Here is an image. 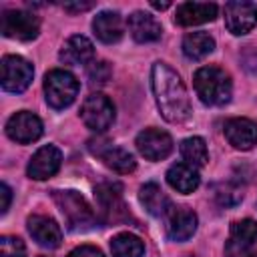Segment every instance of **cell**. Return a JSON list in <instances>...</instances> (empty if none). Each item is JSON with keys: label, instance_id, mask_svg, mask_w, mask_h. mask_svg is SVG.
I'll list each match as a JSON object with an SVG mask.
<instances>
[{"label": "cell", "instance_id": "9c48e42d", "mask_svg": "<svg viewBox=\"0 0 257 257\" xmlns=\"http://www.w3.org/2000/svg\"><path fill=\"white\" fill-rule=\"evenodd\" d=\"M139 153L147 159V161H163L171 155L173 151V139L169 133L161 131V128H145L137 135L135 141Z\"/></svg>", "mask_w": 257, "mask_h": 257}, {"label": "cell", "instance_id": "8992f818", "mask_svg": "<svg viewBox=\"0 0 257 257\" xmlns=\"http://www.w3.org/2000/svg\"><path fill=\"white\" fill-rule=\"evenodd\" d=\"M94 201L98 215L106 223H114L126 217V207L122 203V187L120 183H100L94 189Z\"/></svg>", "mask_w": 257, "mask_h": 257}, {"label": "cell", "instance_id": "8fae6325", "mask_svg": "<svg viewBox=\"0 0 257 257\" xmlns=\"http://www.w3.org/2000/svg\"><path fill=\"white\" fill-rule=\"evenodd\" d=\"M88 147H90V151H92L98 159H102V163H104L108 169H112L114 173L128 175V173H133V171L137 169L135 157H133L128 151L120 149V147H114V145L104 143V141H96V143L90 141Z\"/></svg>", "mask_w": 257, "mask_h": 257}, {"label": "cell", "instance_id": "6da1fadb", "mask_svg": "<svg viewBox=\"0 0 257 257\" xmlns=\"http://www.w3.org/2000/svg\"><path fill=\"white\" fill-rule=\"evenodd\" d=\"M151 86L157 106L167 122H183L191 114L189 92L179 74L165 62H155L151 70Z\"/></svg>", "mask_w": 257, "mask_h": 257}, {"label": "cell", "instance_id": "f546056e", "mask_svg": "<svg viewBox=\"0 0 257 257\" xmlns=\"http://www.w3.org/2000/svg\"><path fill=\"white\" fill-rule=\"evenodd\" d=\"M225 255L227 257H257V253L251 247H243V245H235L231 241H227L225 245Z\"/></svg>", "mask_w": 257, "mask_h": 257}, {"label": "cell", "instance_id": "1f68e13d", "mask_svg": "<svg viewBox=\"0 0 257 257\" xmlns=\"http://www.w3.org/2000/svg\"><path fill=\"white\" fill-rule=\"evenodd\" d=\"M0 195H2V205H0V213H6L10 207V199H12V191L6 183L0 185Z\"/></svg>", "mask_w": 257, "mask_h": 257}, {"label": "cell", "instance_id": "603a6c76", "mask_svg": "<svg viewBox=\"0 0 257 257\" xmlns=\"http://www.w3.org/2000/svg\"><path fill=\"white\" fill-rule=\"evenodd\" d=\"M215 50V40L207 32H189L183 38V52L191 60H203Z\"/></svg>", "mask_w": 257, "mask_h": 257}, {"label": "cell", "instance_id": "30bf717a", "mask_svg": "<svg viewBox=\"0 0 257 257\" xmlns=\"http://www.w3.org/2000/svg\"><path fill=\"white\" fill-rule=\"evenodd\" d=\"M6 135L20 145L34 143L42 137V120L28 110L14 112L6 122Z\"/></svg>", "mask_w": 257, "mask_h": 257}, {"label": "cell", "instance_id": "4dcf8cb0", "mask_svg": "<svg viewBox=\"0 0 257 257\" xmlns=\"http://www.w3.org/2000/svg\"><path fill=\"white\" fill-rule=\"evenodd\" d=\"M66 257H104V253H102L98 247H92V245H80V247L72 249Z\"/></svg>", "mask_w": 257, "mask_h": 257}, {"label": "cell", "instance_id": "d6a6232c", "mask_svg": "<svg viewBox=\"0 0 257 257\" xmlns=\"http://www.w3.org/2000/svg\"><path fill=\"white\" fill-rule=\"evenodd\" d=\"M92 8V2H84V4H64V10H70V12H82V10H90Z\"/></svg>", "mask_w": 257, "mask_h": 257}, {"label": "cell", "instance_id": "7402d4cb", "mask_svg": "<svg viewBox=\"0 0 257 257\" xmlns=\"http://www.w3.org/2000/svg\"><path fill=\"white\" fill-rule=\"evenodd\" d=\"M167 183L175 191H179L183 195H189V193H193L199 187L201 179H199V173H197L195 167H191L187 163H175L167 171Z\"/></svg>", "mask_w": 257, "mask_h": 257}, {"label": "cell", "instance_id": "4fadbf2b", "mask_svg": "<svg viewBox=\"0 0 257 257\" xmlns=\"http://www.w3.org/2000/svg\"><path fill=\"white\" fill-rule=\"evenodd\" d=\"M60 163H62L60 149H56L54 145H46V147H40L32 155V159H30V163L26 167V173H28L30 179L44 181V179H48V177L58 173Z\"/></svg>", "mask_w": 257, "mask_h": 257}, {"label": "cell", "instance_id": "d4e9b609", "mask_svg": "<svg viewBox=\"0 0 257 257\" xmlns=\"http://www.w3.org/2000/svg\"><path fill=\"white\" fill-rule=\"evenodd\" d=\"M181 155L185 159L187 165L191 167H205L209 161V153H207V145L201 137H189L181 143Z\"/></svg>", "mask_w": 257, "mask_h": 257}, {"label": "cell", "instance_id": "ffe728a7", "mask_svg": "<svg viewBox=\"0 0 257 257\" xmlns=\"http://www.w3.org/2000/svg\"><path fill=\"white\" fill-rule=\"evenodd\" d=\"M92 30L96 34V38L104 44H114L122 38L124 34V26H122V18L118 12H110L104 10L100 14L94 16L92 20Z\"/></svg>", "mask_w": 257, "mask_h": 257}, {"label": "cell", "instance_id": "9a60e30c", "mask_svg": "<svg viewBox=\"0 0 257 257\" xmlns=\"http://www.w3.org/2000/svg\"><path fill=\"white\" fill-rule=\"evenodd\" d=\"M28 233L32 235V239L46 249H56L62 241V231L58 227V223L52 217L46 215H30L28 221Z\"/></svg>", "mask_w": 257, "mask_h": 257}, {"label": "cell", "instance_id": "5bb4252c", "mask_svg": "<svg viewBox=\"0 0 257 257\" xmlns=\"http://www.w3.org/2000/svg\"><path fill=\"white\" fill-rule=\"evenodd\" d=\"M165 223L171 241H187L197 231V215L187 207H171L165 215Z\"/></svg>", "mask_w": 257, "mask_h": 257}, {"label": "cell", "instance_id": "ba28073f", "mask_svg": "<svg viewBox=\"0 0 257 257\" xmlns=\"http://www.w3.org/2000/svg\"><path fill=\"white\" fill-rule=\"evenodd\" d=\"M34 76L32 64L16 54H8L2 58V88L6 92H24Z\"/></svg>", "mask_w": 257, "mask_h": 257}, {"label": "cell", "instance_id": "2e32d148", "mask_svg": "<svg viewBox=\"0 0 257 257\" xmlns=\"http://www.w3.org/2000/svg\"><path fill=\"white\" fill-rule=\"evenodd\" d=\"M225 139L239 151H249L257 145V122L251 118H229L223 126Z\"/></svg>", "mask_w": 257, "mask_h": 257}, {"label": "cell", "instance_id": "44dd1931", "mask_svg": "<svg viewBox=\"0 0 257 257\" xmlns=\"http://www.w3.org/2000/svg\"><path fill=\"white\" fill-rule=\"evenodd\" d=\"M139 201L145 207V211L153 217H165L173 207L169 197L163 193V189L157 183H145L139 191Z\"/></svg>", "mask_w": 257, "mask_h": 257}, {"label": "cell", "instance_id": "484cf974", "mask_svg": "<svg viewBox=\"0 0 257 257\" xmlns=\"http://www.w3.org/2000/svg\"><path fill=\"white\" fill-rule=\"evenodd\" d=\"M229 241L235 245L253 247V243L257 241V223L253 219H241V221L231 223Z\"/></svg>", "mask_w": 257, "mask_h": 257}, {"label": "cell", "instance_id": "f1b7e54d", "mask_svg": "<svg viewBox=\"0 0 257 257\" xmlns=\"http://www.w3.org/2000/svg\"><path fill=\"white\" fill-rule=\"evenodd\" d=\"M110 66H108V62H104V60H100V62H92V66L88 68V78H90V82L94 84V82H98V84H104L108 78H110Z\"/></svg>", "mask_w": 257, "mask_h": 257}, {"label": "cell", "instance_id": "7a4b0ae2", "mask_svg": "<svg viewBox=\"0 0 257 257\" xmlns=\"http://www.w3.org/2000/svg\"><path fill=\"white\" fill-rule=\"evenodd\" d=\"M193 86L199 100L207 106H223L231 100V78L219 66H201L193 76Z\"/></svg>", "mask_w": 257, "mask_h": 257}, {"label": "cell", "instance_id": "e0dca14e", "mask_svg": "<svg viewBox=\"0 0 257 257\" xmlns=\"http://www.w3.org/2000/svg\"><path fill=\"white\" fill-rule=\"evenodd\" d=\"M217 4L213 2H185L177 6L175 22L179 26H197L217 18Z\"/></svg>", "mask_w": 257, "mask_h": 257}, {"label": "cell", "instance_id": "5b68a950", "mask_svg": "<svg viewBox=\"0 0 257 257\" xmlns=\"http://www.w3.org/2000/svg\"><path fill=\"white\" fill-rule=\"evenodd\" d=\"M80 118L90 131L104 133L114 122V104L100 92L90 94L84 98L80 106Z\"/></svg>", "mask_w": 257, "mask_h": 257}, {"label": "cell", "instance_id": "ac0fdd59", "mask_svg": "<svg viewBox=\"0 0 257 257\" xmlns=\"http://www.w3.org/2000/svg\"><path fill=\"white\" fill-rule=\"evenodd\" d=\"M126 24H128V32H131V36H133L137 42H141V44L159 40V38H161V32H163L159 20H157L153 14L143 12V10L133 12V14L128 16Z\"/></svg>", "mask_w": 257, "mask_h": 257}, {"label": "cell", "instance_id": "d6986e66", "mask_svg": "<svg viewBox=\"0 0 257 257\" xmlns=\"http://www.w3.org/2000/svg\"><path fill=\"white\" fill-rule=\"evenodd\" d=\"M58 56H60V60L64 64L80 66V64H86V62H90L94 58V46L86 36L74 34L64 42V46L60 48Z\"/></svg>", "mask_w": 257, "mask_h": 257}, {"label": "cell", "instance_id": "277c9868", "mask_svg": "<svg viewBox=\"0 0 257 257\" xmlns=\"http://www.w3.org/2000/svg\"><path fill=\"white\" fill-rule=\"evenodd\" d=\"M54 203L58 205L60 213L64 215V221L68 229H84L94 223V213L84 201V197L76 191H54L52 193Z\"/></svg>", "mask_w": 257, "mask_h": 257}, {"label": "cell", "instance_id": "cb8c5ba5", "mask_svg": "<svg viewBox=\"0 0 257 257\" xmlns=\"http://www.w3.org/2000/svg\"><path fill=\"white\" fill-rule=\"evenodd\" d=\"M110 253L112 257H143L145 243L133 233H118L110 239Z\"/></svg>", "mask_w": 257, "mask_h": 257}, {"label": "cell", "instance_id": "836d02e7", "mask_svg": "<svg viewBox=\"0 0 257 257\" xmlns=\"http://www.w3.org/2000/svg\"><path fill=\"white\" fill-rule=\"evenodd\" d=\"M171 4L169 2H153V8H159V10H165V8H169Z\"/></svg>", "mask_w": 257, "mask_h": 257}, {"label": "cell", "instance_id": "83f0119b", "mask_svg": "<svg viewBox=\"0 0 257 257\" xmlns=\"http://www.w3.org/2000/svg\"><path fill=\"white\" fill-rule=\"evenodd\" d=\"M215 197H217V201L221 203V205H225V207H233V205H237L239 201H241V191L237 189V187H233V185H219L217 189H215Z\"/></svg>", "mask_w": 257, "mask_h": 257}, {"label": "cell", "instance_id": "4316f807", "mask_svg": "<svg viewBox=\"0 0 257 257\" xmlns=\"http://www.w3.org/2000/svg\"><path fill=\"white\" fill-rule=\"evenodd\" d=\"M0 257H26V247L22 239L4 235L0 239Z\"/></svg>", "mask_w": 257, "mask_h": 257}, {"label": "cell", "instance_id": "3957f363", "mask_svg": "<svg viewBox=\"0 0 257 257\" xmlns=\"http://www.w3.org/2000/svg\"><path fill=\"white\" fill-rule=\"evenodd\" d=\"M78 80L74 74H70L68 70L62 68H54L44 76V94H46V102L60 110L66 108L74 102L76 94H78Z\"/></svg>", "mask_w": 257, "mask_h": 257}, {"label": "cell", "instance_id": "e575fe53", "mask_svg": "<svg viewBox=\"0 0 257 257\" xmlns=\"http://www.w3.org/2000/svg\"><path fill=\"white\" fill-rule=\"evenodd\" d=\"M42 257H44V255H42Z\"/></svg>", "mask_w": 257, "mask_h": 257}, {"label": "cell", "instance_id": "52a82bcc", "mask_svg": "<svg viewBox=\"0 0 257 257\" xmlns=\"http://www.w3.org/2000/svg\"><path fill=\"white\" fill-rule=\"evenodd\" d=\"M0 30L8 38L16 40H34L40 32V20L26 10H6L2 14Z\"/></svg>", "mask_w": 257, "mask_h": 257}, {"label": "cell", "instance_id": "7c38bea8", "mask_svg": "<svg viewBox=\"0 0 257 257\" xmlns=\"http://www.w3.org/2000/svg\"><path fill=\"white\" fill-rule=\"evenodd\" d=\"M225 24L235 36L247 34L257 24V4L253 2H227L225 4Z\"/></svg>", "mask_w": 257, "mask_h": 257}]
</instances>
